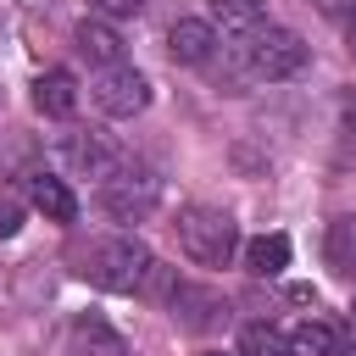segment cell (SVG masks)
I'll return each instance as SVG.
<instances>
[{
  "instance_id": "17",
  "label": "cell",
  "mask_w": 356,
  "mask_h": 356,
  "mask_svg": "<svg viewBox=\"0 0 356 356\" xmlns=\"http://www.w3.org/2000/svg\"><path fill=\"white\" fill-rule=\"evenodd\" d=\"M89 11H95V17H106V22H122V17H139V11H145V0H89Z\"/></svg>"
},
{
  "instance_id": "4",
  "label": "cell",
  "mask_w": 356,
  "mask_h": 356,
  "mask_svg": "<svg viewBox=\"0 0 356 356\" xmlns=\"http://www.w3.org/2000/svg\"><path fill=\"white\" fill-rule=\"evenodd\" d=\"M178 245L195 267H228L234 250H239V228H234L228 211L189 206V211H178Z\"/></svg>"
},
{
  "instance_id": "23",
  "label": "cell",
  "mask_w": 356,
  "mask_h": 356,
  "mask_svg": "<svg viewBox=\"0 0 356 356\" xmlns=\"http://www.w3.org/2000/svg\"><path fill=\"white\" fill-rule=\"evenodd\" d=\"M211 356H222V350H211Z\"/></svg>"
},
{
  "instance_id": "6",
  "label": "cell",
  "mask_w": 356,
  "mask_h": 356,
  "mask_svg": "<svg viewBox=\"0 0 356 356\" xmlns=\"http://www.w3.org/2000/svg\"><path fill=\"white\" fill-rule=\"evenodd\" d=\"M167 306H172V323L189 328V334H206V328H217V323L228 317V300H222L217 289H200V284H184V278L172 284Z\"/></svg>"
},
{
  "instance_id": "15",
  "label": "cell",
  "mask_w": 356,
  "mask_h": 356,
  "mask_svg": "<svg viewBox=\"0 0 356 356\" xmlns=\"http://www.w3.org/2000/svg\"><path fill=\"white\" fill-rule=\"evenodd\" d=\"M289 356H339V334L317 317H306L295 334H289Z\"/></svg>"
},
{
  "instance_id": "10",
  "label": "cell",
  "mask_w": 356,
  "mask_h": 356,
  "mask_svg": "<svg viewBox=\"0 0 356 356\" xmlns=\"http://www.w3.org/2000/svg\"><path fill=\"white\" fill-rule=\"evenodd\" d=\"M33 106H39V117L67 122V117L78 111V78H72L67 67H44V72L33 78Z\"/></svg>"
},
{
  "instance_id": "13",
  "label": "cell",
  "mask_w": 356,
  "mask_h": 356,
  "mask_svg": "<svg viewBox=\"0 0 356 356\" xmlns=\"http://www.w3.org/2000/svg\"><path fill=\"white\" fill-rule=\"evenodd\" d=\"M261 17H267V6H261V0H211V22H217L222 33H234V39L256 33V28H261Z\"/></svg>"
},
{
  "instance_id": "20",
  "label": "cell",
  "mask_w": 356,
  "mask_h": 356,
  "mask_svg": "<svg viewBox=\"0 0 356 356\" xmlns=\"http://www.w3.org/2000/svg\"><path fill=\"white\" fill-rule=\"evenodd\" d=\"M289 300H295V306H312L317 289H312V284H289Z\"/></svg>"
},
{
  "instance_id": "3",
  "label": "cell",
  "mask_w": 356,
  "mask_h": 356,
  "mask_svg": "<svg viewBox=\"0 0 356 356\" xmlns=\"http://www.w3.org/2000/svg\"><path fill=\"white\" fill-rule=\"evenodd\" d=\"M100 206H106L117 222H145V217L161 206V178H156V167L122 156V161L100 178Z\"/></svg>"
},
{
  "instance_id": "18",
  "label": "cell",
  "mask_w": 356,
  "mask_h": 356,
  "mask_svg": "<svg viewBox=\"0 0 356 356\" xmlns=\"http://www.w3.org/2000/svg\"><path fill=\"white\" fill-rule=\"evenodd\" d=\"M339 128H345V134L356 139V83H350V89L339 95Z\"/></svg>"
},
{
  "instance_id": "14",
  "label": "cell",
  "mask_w": 356,
  "mask_h": 356,
  "mask_svg": "<svg viewBox=\"0 0 356 356\" xmlns=\"http://www.w3.org/2000/svg\"><path fill=\"white\" fill-rule=\"evenodd\" d=\"M245 267H250L256 278H278V273L289 267V239H284V234L250 239V245H245Z\"/></svg>"
},
{
  "instance_id": "12",
  "label": "cell",
  "mask_w": 356,
  "mask_h": 356,
  "mask_svg": "<svg viewBox=\"0 0 356 356\" xmlns=\"http://www.w3.org/2000/svg\"><path fill=\"white\" fill-rule=\"evenodd\" d=\"M323 261L339 278H356V217H334L323 234Z\"/></svg>"
},
{
  "instance_id": "16",
  "label": "cell",
  "mask_w": 356,
  "mask_h": 356,
  "mask_svg": "<svg viewBox=\"0 0 356 356\" xmlns=\"http://www.w3.org/2000/svg\"><path fill=\"white\" fill-rule=\"evenodd\" d=\"M239 356H289V334L273 323H245L239 328Z\"/></svg>"
},
{
  "instance_id": "11",
  "label": "cell",
  "mask_w": 356,
  "mask_h": 356,
  "mask_svg": "<svg viewBox=\"0 0 356 356\" xmlns=\"http://www.w3.org/2000/svg\"><path fill=\"white\" fill-rule=\"evenodd\" d=\"M72 44H78V56L95 61V67H117V61H122V39L106 28V17H83V22L72 28Z\"/></svg>"
},
{
  "instance_id": "24",
  "label": "cell",
  "mask_w": 356,
  "mask_h": 356,
  "mask_svg": "<svg viewBox=\"0 0 356 356\" xmlns=\"http://www.w3.org/2000/svg\"><path fill=\"white\" fill-rule=\"evenodd\" d=\"M345 356H356V350H345Z\"/></svg>"
},
{
  "instance_id": "9",
  "label": "cell",
  "mask_w": 356,
  "mask_h": 356,
  "mask_svg": "<svg viewBox=\"0 0 356 356\" xmlns=\"http://www.w3.org/2000/svg\"><path fill=\"white\" fill-rule=\"evenodd\" d=\"M61 161L72 167V172H89V178H106L122 156L111 150V139L106 134H61Z\"/></svg>"
},
{
  "instance_id": "21",
  "label": "cell",
  "mask_w": 356,
  "mask_h": 356,
  "mask_svg": "<svg viewBox=\"0 0 356 356\" xmlns=\"http://www.w3.org/2000/svg\"><path fill=\"white\" fill-rule=\"evenodd\" d=\"M345 50H350V56H356V11H350V17H345Z\"/></svg>"
},
{
  "instance_id": "8",
  "label": "cell",
  "mask_w": 356,
  "mask_h": 356,
  "mask_svg": "<svg viewBox=\"0 0 356 356\" xmlns=\"http://www.w3.org/2000/svg\"><path fill=\"white\" fill-rule=\"evenodd\" d=\"M211 50H217V28H211V22H200V17H178V22L167 28V56H172L178 67H206Z\"/></svg>"
},
{
  "instance_id": "7",
  "label": "cell",
  "mask_w": 356,
  "mask_h": 356,
  "mask_svg": "<svg viewBox=\"0 0 356 356\" xmlns=\"http://www.w3.org/2000/svg\"><path fill=\"white\" fill-rule=\"evenodd\" d=\"M22 195H28V206L44 211L50 222H72V217H78V200H72L67 178H56V172H44V167H28V172H22Z\"/></svg>"
},
{
  "instance_id": "22",
  "label": "cell",
  "mask_w": 356,
  "mask_h": 356,
  "mask_svg": "<svg viewBox=\"0 0 356 356\" xmlns=\"http://www.w3.org/2000/svg\"><path fill=\"white\" fill-rule=\"evenodd\" d=\"M350 334H356V306H350Z\"/></svg>"
},
{
  "instance_id": "2",
  "label": "cell",
  "mask_w": 356,
  "mask_h": 356,
  "mask_svg": "<svg viewBox=\"0 0 356 356\" xmlns=\"http://www.w3.org/2000/svg\"><path fill=\"white\" fill-rule=\"evenodd\" d=\"M234 56H239V67H245L250 78L284 83V78H295V72L306 67V39L289 33V28H256V33H245V39L234 44Z\"/></svg>"
},
{
  "instance_id": "19",
  "label": "cell",
  "mask_w": 356,
  "mask_h": 356,
  "mask_svg": "<svg viewBox=\"0 0 356 356\" xmlns=\"http://www.w3.org/2000/svg\"><path fill=\"white\" fill-rule=\"evenodd\" d=\"M22 228V211H17V200H0V234H17Z\"/></svg>"
},
{
  "instance_id": "5",
  "label": "cell",
  "mask_w": 356,
  "mask_h": 356,
  "mask_svg": "<svg viewBox=\"0 0 356 356\" xmlns=\"http://www.w3.org/2000/svg\"><path fill=\"white\" fill-rule=\"evenodd\" d=\"M89 95H95V106H100L106 117H139V111L150 106V78H145L139 67L117 61V67H100V78L89 83Z\"/></svg>"
},
{
  "instance_id": "1",
  "label": "cell",
  "mask_w": 356,
  "mask_h": 356,
  "mask_svg": "<svg viewBox=\"0 0 356 356\" xmlns=\"http://www.w3.org/2000/svg\"><path fill=\"white\" fill-rule=\"evenodd\" d=\"M150 267H156V256H150L134 234H111V239H100V245L83 256V278H89L95 289H111V295L145 289Z\"/></svg>"
}]
</instances>
